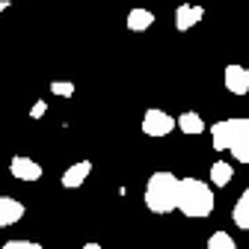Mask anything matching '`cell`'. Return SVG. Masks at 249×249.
Wrapping results in <instances>:
<instances>
[{
	"mask_svg": "<svg viewBox=\"0 0 249 249\" xmlns=\"http://www.w3.org/2000/svg\"><path fill=\"white\" fill-rule=\"evenodd\" d=\"M211 145L216 151H229L237 163L249 166V116L213 122L211 124Z\"/></svg>",
	"mask_w": 249,
	"mask_h": 249,
	"instance_id": "6da1fadb",
	"label": "cell"
},
{
	"mask_svg": "<svg viewBox=\"0 0 249 249\" xmlns=\"http://www.w3.org/2000/svg\"><path fill=\"white\" fill-rule=\"evenodd\" d=\"M178 184L181 178L169 169L151 172L145 181V208L151 213H163V216L178 211Z\"/></svg>",
	"mask_w": 249,
	"mask_h": 249,
	"instance_id": "7a4b0ae2",
	"label": "cell"
},
{
	"mask_svg": "<svg viewBox=\"0 0 249 249\" xmlns=\"http://www.w3.org/2000/svg\"><path fill=\"white\" fill-rule=\"evenodd\" d=\"M213 190H211V184L202 181V178H193V175H187L181 178L178 184V211L184 216H190V220H205V216L213 213Z\"/></svg>",
	"mask_w": 249,
	"mask_h": 249,
	"instance_id": "3957f363",
	"label": "cell"
},
{
	"mask_svg": "<svg viewBox=\"0 0 249 249\" xmlns=\"http://www.w3.org/2000/svg\"><path fill=\"white\" fill-rule=\"evenodd\" d=\"M140 128H142V134H145V137H169V134L178 128V119H172L166 110L151 107V110H145Z\"/></svg>",
	"mask_w": 249,
	"mask_h": 249,
	"instance_id": "277c9868",
	"label": "cell"
},
{
	"mask_svg": "<svg viewBox=\"0 0 249 249\" xmlns=\"http://www.w3.org/2000/svg\"><path fill=\"white\" fill-rule=\"evenodd\" d=\"M9 175L15 181H24V184H33L42 178V166L33 160V158H24V154H15L9 160Z\"/></svg>",
	"mask_w": 249,
	"mask_h": 249,
	"instance_id": "5b68a950",
	"label": "cell"
},
{
	"mask_svg": "<svg viewBox=\"0 0 249 249\" xmlns=\"http://www.w3.org/2000/svg\"><path fill=\"white\" fill-rule=\"evenodd\" d=\"M223 83H226V89L231 95H237V98L246 95L249 92V69L231 62V66H226V71H223Z\"/></svg>",
	"mask_w": 249,
	"mask_h": 249,
	"instance_id": "8992f818",
	"label": "cell"
},
{
	"mask_svg": "<svg viewBox=\"0 0 249 249\" xmlns=\"http://www.w3.org/2000/svg\"><path fill=\"white\" fill-rule=\"evenodd\" d=\"M202 18H205V6H199V3H181L175 9V30H178V33H187V30H193Z\"/></svg>",
	"mask_w": 249,
	"mask_h": 249,
	"instance_id": "52a82bcc",
	"label": "cell"
},
{
	"mask_svg": "<svg viewBox=\"0 0 249 249\" xmlns=\"http://www.w3.org/2000/svg\"><path fill=\"white\" fill-rule=\"evenodd\" d=\"M92 175V160H77V163H71L66 172H62V178H59V184L66 187V190H77V187H83L86 184V178Z\"/></svg>",
	"mask_w": 249,
	"mask_h": 249,
	"instance_id": "ba28073f",
	"label": "cell"
},
{
	"mask_svg": "<svg viewBox=\"0 0 249 249\" xmlns=\"http://www.w3.org/2000/svg\"><path fill=\"white\" fill-rule=\"evenodd\" d=\"M24 213H27L24 202H18L12 196H0V229L15 226L18 220H24Z\"/></svg>",
	"mask_w": 249,
	"mask_h": 249,
	"instance_id": "9c48e42d",
	"label": "cell"
},
{
	"mask_svg": "<svg viewBox=\"0 0 249 249\" xmlns=\"http://www.w3.org/2000/svg\"><path fill=\"white\" fill-rule=\"evenodd\" d=\"M124 24H128L131 33H142V30H148V27L154 24V12H151V9H145V6H137V9H131V12H128Z\"/></svg>",
	"mask_w": 249,
	"mask_h": 249,
	"instance_id": "30bf717a",
	"label": "cell"
},
{
	"mask_svg": "<svg viewBox=\"0 0 249 249\" xmlns=\"http://www.w3.org/2000/svg\"><path fill=\"white\" fill-rule=\"evenodd\" d=\"M178 131L187 134V137H199V134H205V119L193 110H187V113L178 116Z\"/></svg>",
	"mask_w": 249,
	"mask_h": 249,
	"instance_id": "8fae6325",
	"label": "cell"
},
{
	"mask_svg": "<svg viewBox=\"0 0 249 249\" xmlns=\"http://www.w3.org/2000/svg\"><path fill=\"white\" fill-rule=\"evenodd\" d=\"M231 220H234L237 229L249 231V187L240 193V199L234 202V208H231Z\"/></svg>",
	"mask_w": 249,
	"mask_h": 249,
	"instance_id": "7c38bea8",
	"label": "cell"
},
{
	"mask_svg": "<svg viewBox=\"0 0 249 249\" xmlns=\"http://www.w3.org/2000/svg\"><path fill=\"white\" fill-rule=\"evenodd\" d=\"M231 175H234V166H231L229 160L211 163V184H213V187H229V184H231Z\"/></svg>",
	"mask_w": 249,
	"mask_h": 249,
	"instance_id": "4fadbf2b",
	"label": "cell"
},
{
	"mask_svg": "<svg viewBox=\"0 0 249 249\" xmlns=\"http://www.w3.org/2000/svg\"><path fill=\"white\" fill-rule=\"evenodd\" d=\"M205 249H240L237 243H234V237L229 234V231H213L211 237H208V246Z\"/></svg>",
	"mask_w": 249,
	"mask_h": 249,
	"instance_id": "5bb4252c",
	"label": "cell"
},
{
	"mask_svg": "<svg viewBox=\"0 0 249 249\" xmlns=\"http://www.w3.org/2000/svg\"><path fill=\"white\" fill-rule=\"evenodd\" d=\"M51 92L56 98H71L74 95V83L71 80H51Z\"/></svg>",
	"mask_w": 249,
	"mask_h": 249,
	"instance_id": "9a60e30c",
	"label": "cell"
},
{
	"mask_svg": "<svg viewBox=\"0 0 249 249\" xmlns=\"http://www.w3.org/2000/svg\"><path fill=\"white\" fill-rule=\"evenodd\" d=\"M0 249H42V243H36V240H6Z\"/></svg>",
	"mask_w": 249,
	"mask_h": 249,
	"instance_id": "2e32d148",
	"label": "cell"
},
{
	"mask_svg": "<svg viewBox=\"0 0 249 249\" xmlns=\"http://www.w3.org/2000/svg\"><path fill=\"white\" fill-rule=\"evenodd\" d=\"M45 113H48V104H45L42 98H39V101H33V107H30V119H42Z\"/></svg>",
	"mask_w": 249,
	"mask_h": 249,
	"instance_id": "e0dca14e",
	"label": "cell"
},
{
	"mask_svg": "<svg viewBox=\"0 0 249 249\" xmlns=\"http://www.w3.org/2000/svg\"><path fill=\"white\" fill-rule=\"evenodd\" d=\"M83 249H101V243H95V240H89V243H83Z\"/></svg>",
	"mask_w": 249,
	"mask_h": 249,
	"instance_id": "ac0fdd59",
	"label": "cell"
},
{
	"mask_svg": "<svg viewBox=\"0 0 249 249\" xmlns=\"http://www.w3.org/2000/svg\"><path fill=\"white\" fill-rule=\"evenodd\" d=\"M6 9H9V0H0V15H3Z\"/></svg>",
	"mask_w": 249,
	"mask_h": 249,
	"instance_id": "d6986e66",
	"label": "cell"
}]
</instances>
